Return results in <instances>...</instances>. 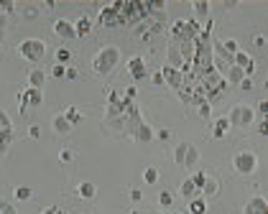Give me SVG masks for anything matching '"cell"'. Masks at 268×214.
Wrapping results in <instances>:
<instances>
[{
    "instance_id": "d590c367",
    "label": "cell",
    "mask_w": 268,
    "mask_h": 214,
    "mask_svg": "<svg viewBox=\"0 0 268 214\" xmlns=\"http://www.w3.org/2000/svg\"><path fill=\"white\" fill-rule=\"evenodd\" d=\"M16 100H18V110H21V115H26V112H28V95H26V90H21Z\"/></svg>"
},
{
    "instance_id": "7bdbcfd3",
    "label": "cell",
    "mask_w": 268,
    "mask_h": 214,
    "mask_svg": "<svg viewBox=\"0 0 268 214\" xmlns=\"http://www.w3.org/2000/svg\"><path fill=\"white\" fill-rule=\"evenodd\" d=\"M38 13H41V11H38V6H26V8H23V18H28V21L36 18Z\"/></svg>"
},
{
    "instance_id": "e575fe53",
    "label": "cell",
    "mask_w": 268,
    "mask_h": 214,
    "mask_svg": "<svg viewBox=\"0 0 268 214\" xmlns=\"http://www.w3.org/2000/svg\"><path fill=\"white\" fill-rule=\"evenodd\" d=\"M54 56H56V64H61V66H64V64H66V61L72 59V51H69V49H61V46H59V49L54 51Z\"/></svg>"
},
{
    "instance_id": "f6af8a7d",
    "label": "cell",
    "mask_w": 268,
    "mask_h": 214,
    "mask_svg": "<svg viewBox=\"0 0 268 214\" xmlns=\"http://www.w3.org/2000/svg\"><path fill=\"white\" fill-rule=\"evenodd\" d=\"M253 46H255V49H265V36H263V33H255V36H253Z\"/></svg>"
},
{
    "instance_id": "ba28073f",
    "label": "cell",
    "mask_w": 268,
    "mask_h": 214,
    "mask_svg": "<svg viewBox=\"0 0 268 214\" xmlns=\"http://www.w3.org/2000/svg\"><path fill=\"white\" fill-rule=\"evenodd\" d=\"M130 138H133L136 143H151V140H153V127H151L146 120H138V122L133 125V130H130Z\"/></svg>"
},
{
    "instance_id": "7dc6e473",
    "label": "cell",
    "mask_w": 268,
    "mask_h": 214,
    "mask_svg": "<svg viewBox=\"0 0 268 214\" xmlns=\"http://www.w3.org/2000/svg\"><path fill=\"white\" fill-rule=\"evenodd\" d=\"M258 115H260L263 120H268V100H260V102H258Z\"/></svg>"
},
{
    "instance_id": "f5cc1de1",
    "label": "cell",
    "mask_w": 268,
    "mask_h": 214,
    "mask_svg": "<svg viewBox=\"0 0 268 214\" xmlns=\"http://www.w3.org/2000/svg\"><path fill=\"white\" fill-rule=\"evenodd\" d=\"M136 95H138V90H136V87H128V90H125V95H123V97H125V100H130V102H133V100H136Z\"/></svg>"
},
{
    "instance_id": "cb8c5ba5",
    "label": "cell",
    "mask_w": 268,
    "mask_h": 214,
    "mask_svg": "<svg viewBox=\"0 0 268 214\" xmlns=\"http://www.w3.org/2000/svg\"><path fill=\"white\" fill-rule=\"evenodd\" d=\"M189 214H207V201L202 196L189 199Z\"/></svg>"
},
{
    "instance_id": "60d3db41",
    "label": "cell",
    "mask_w": 268,
    "mask_h": 214,
    "mask_svg": "<svg viewBox=\"0 0 268 214\" xmlns=\"http://www.w3.org/2000/svg\"><path fill=\"white\" fill-rule=\"evenodd\" d=\"M222 49H225L227 54H233V56H235V54H238V41H235V38H227L225 44H222Z\"/></svg>"
},
{
    "instance_id": "680465c9",
    "label": "cell",
    "mask_w": 268,
    "mask_h": 214,
    "mask_svg": "<svg viewBox=\"0 0 268 214\" xmlns=\"http://www.w3.org/2000/svg\"><path fill=\"white\" fill-rule=\"evenodd\" d=\"M77 77H80V74H77V69H69L66 66V79H77Z\"/></svg>"
},
{
    "instance_id": "f907efd6",
    "label": "cell",
    "mask_w": 268,
    "mask_h": 214,
    "mask_svg": "<svg viewBox=\"0 0 268 214\" xmlns=\"http://www.w3.org/2000/svg\"><path fill=\"white\" fill-rule=\"evenodd\" d=\"M238 87H240L243 92H250V90H253V82H250V77H245V79L238 84Z\"/></svg>"
},
{
    "instance_id": "4dcf8cb0",
    "label": "cell",
    "mask_w": 268,
    "mask_h": 214,
    "mask_svg": "<svg viewBox=\"0 0 268 214\" xmlns=\"http://www.w3.org/2000/svg\"><path fill=\"white\" fill-rule=\"evenodd\" d=\"M13 196H16L18 201H31V199H33V191H31L28 186H16V189H13Z\"/></svg>"
},
{
    "instance_id": "3957f363",
    "label": "cell",
    "mask_w": 268,
    "mask_h": 214,
    "mask_svg": "<svg viewBox=\"0 0 268 214\" xmlns=\"http://www.w3.org/2000/svg\"><path fill=\"white\" fill-rule=\"evenodd\" d=\"M118 61H120V49H118V46H105V49L92 59V69H95V74L105 77V74H110L115 66H118Z\"/></svg>"
},
{
    "instance_id": "7a4b0ae2",
    "label": "cell",
    "mask_w": 268,
    "mask_h": 214,
    "mask_svg": "<svg viewBox=\"0 0 268 214\" xmlns=\"http://www.w3.org/2000/svg\"><path fill=\"white\" fill-rule=\"evenodd\" d=\"M199 31H202V26H199L194 18H189V21L179 18V21H174V26L169 28V36H171V44H181V41H194V38L199 36Z\"/></svg>"
},
{
    "instance_id": "30bf717a",
    "label": "cell",
    "mask_w": 268,
    "mask_h": 214,
    "mask_svg": "<svg viewBox=\"0 0 268 214\" xmlns=\"http://www.w3.org/2000/svg\"><path fill=\"white\" fill-rule=\"evenodd\" d=\"M243 214H268V201H265V196H253V199H248L245 206H243Z\"/></svg>"
},
{
    "instance_id": "5bb4252c",
    "label": "cell",
    "mask_w": 268,
    "mask_h": 214,
    "mask_svg": "<svg viewBox=\"0 0 268 214\" xmlns=\"http://www.w3.org/2000/svg\"><path fill=\"white\" fill-rule=\"evenodd\" d=\"M176 95H179V100L184 102V105H197V95H194V84H181V87L176 90Z\"/></svg>"
},
{
    "instance_id": "7402d4cb",
    "label": "cell",
    "mask_w": 268,
    "mask_h": 214,
    "mask_svg": "<svg viewBox=\"0 0 268 214\" xmlns=\"http://www.w3.org/2000/svg\"><path fill=\"white\" fill-rule=\"evenodd\" d=\"M92 31V21L87 18V16H82L80 21L74 23V33H77V38H82V36H87Z\"/></svg>"
},
{
    "instance_id": "603a6c76",
    "label": "cell",
    "mask_w": 268,
    "mask_h": 214,
    "mask_svg": "<svg viewBox=\"0 0 268 214\" xmlns=\"http://www.w3.org/2000/svg\"><path fill=\"white\" fill-rule=\"evenodd\" d=\"M179 194H181L184 199H194V196L199 194V189H197L194 184H191V179H184V181H181V186H179Z\"/></svg>"
},
{
    "instance_id": "ab89813d",
    "label": "cell",
    "mask_w": 268,
    "mask_h": 214,
    "mask_svg": "<svg viewBox=\"0 0 268 214\" xmlns=\"http://www.w3.org/2000/svg\"><path fill=\"white\" fill-rule=\"evenodd\" d=\"M0 130H13V122L6 115V110H0Z\"/></svg>"
},
{
    "instance_id": "836d02e7",
    "label": "cell",
    "mask_w": 268,
    "mask_h": 214,
    "mask_svg": "<svg viewBox=\"0 0 268 214\" xmlns=\"http://www.w3.org/2000/svg\"><path fill=\"white\" fill-rule=\"evenodd\" d=\"M191 8H194L197 16H207V13H210V3H207V0H194V3H191Z\"/></svg>"
},
{
    "instance_id": "74e56055",
    "label": "cell",
    "mask_w": 268,
    "mask_h": 214,
    "mask_svg": "<svg viewBox=\"0 0 268 214\" xmlns=\"http://www.w3.org/2000/svg\"><path fill=\"white\" fill-rule=\"evenodd\" d=\"M189 179H191V184H194V186H197V189L202 191V184H205V179H207V174H205V171H194V174H191Z\"/></svg>"
},
{
    "instance_id": "83f0119b",
    "label": "cell",
    "mask_w": 268,
    "mask_h": 214,
    "mask_svg": "<svg viewBox=\"0 0 268 214\" xmlns=\"http://www.w3.org/2000/svg\"><path fill=\"white\" fill-rule=\"evenodd\" d=\"M61 115H64L66 120H69V125H72V127H74L77 122H82V112L77 110V107H72V105H69V107H66V110H64Z\"/></svg>"
},
{
    "instance_id": "d4e9b609",
    "label": "cell",
    "mask_w": 268,
    "mask_h": 214,
    "mask_svg": "<svg viewBox=\"0 0 268 214\" xmlns=\"http://www.w3.org/2000/svg\"><path fill=\"white\" fill-rule=\"evenodd\" d=\"M26 95H28V107H41L44 105V92L41 90H26Z\"/></svg>"
},
{
    "instance_id": "2e32d148",
    "label": "cell",
    "mask_w": 268,
    "mask_h": 214,
    "mask_svg": "<svg viewBox=\"0 0 268 214\" xmlns=\"http://www.w3.org/2000/svg\"><path fill=\"white\" fill-rule=\"evenodd\" d=\"M44 82H46V72L44 69H31L28 72V87L31 90H41Z\"/></svg>"
},
{
    "instance_id": "f546056e",
    "label": "cell",
    "mask_w": 268,
    "mask_h": 214,
    "mask_svg": "<svg viewBox=\"0 0 268 214\" xmlns=\"http://www.w3.org/2000/svg\"><path fill=\"white\" fill-rule=\"evenodd\" d=\"M186 148H189V143H176V148H174V163L176 166H184V158H186Z\"/></svg>"
},
{
    "instance_id": "11a10c76",
    "label": "cell",
    "mask_w": 268,
    "mask_h": 214,
    "mask_svg": "<svg viewBox=\"0 0 268 214\" xmlns=\"http://www.w3.org/2000/svg\"><path fill=\"white\" fill-rule=\"evenodd\" d=\"M41 214H66V211H61L59 206H46V209H44Z\"/></svg>"
},
{
    "instance_id": "8d00e7d4",
    "label": "cell",
    "mask_w": 268,
    "mask_h": 214,
    "mask_svg": "<svg viewBox=\"0 0 268 214\" xmlns=\"http://www.w3.org/2000/svg\"><path fill=\"white\" fill-rule=\"evenodd\" d=\"M171 204H174V196H171V191H161V194H159V206H161V209H169Z\"/></svg>"
},
{
    "instance_id": "ffe728a7",
    "label": "cell",
    "mask_w": 268,
    "mask_h": 214,
    "mask_svg": "<svg viewBox=\"0 0 268 214\" xmlns=\"http://www.w3.org/2000/svg\"><path fill=\"white\" fill-rule=\"evenodd\" d=\"M220 186H222V184H220V179L207 176V179H205V184H202V194H205V196H217V194H220Z\"/></svg>"
},
{
    "instance_id": "4316f807",
    "label": "cell",
    "mask_w": 268,
    "mask_h": 214,
    "mask_svg": "<svg viewBox=\"0 0 268 214\" xmlns=\"http://www.w3.org/2000/svg\"><path fill=\"white\" fill-rule=\"evenodd\" d=\"M197 161H199V151L189 143V148H186V158H184V166H186V168H194Z\"/></svg>"
},
{
    "instance_id": "ac0fdd59",
    "label": "cell",
    "mask_w": 268,
    "mask_h": 214,
    "mask_svg": "<svg viewBox=\"0 0 268 214\" xmlns=\"http://www.w3.org/2000/svg\"><path fill=\"white\" fill-rule=\"evenodd\" d=\"M222 77H225V82H227V84H240V82L245 79L243 69H240V66H235V64H233V66H227V72H225Z\"/></svg>"
},
{
    "instance_id": "6da1fadb",
    "label": "cell",
    "mask_w": 268,
    "mask_h": 214,
    "mask_svg": "<svg viewBox=\"0 0 268 214\" xmlns=\"http://www.w3.org/2000/svg\"><path fill=\"white\" fill-rule=\"evenodd\" d=\"M164 23H166V13H161V16H148L146 21H141V23L136 26L133 38H136V41H143V44H151L153 38L161 36V33L166 31Z\"/></svg>"
},
{
    "instance_id": "9f6ffc18",
    "label": "cell",
    "mask_w": 268,
    "mask_h": 214,
    "mask_svg": "<svg viewBox=\"0 0 268 214\" xmlns=\"http://www.w3.org/2000/svg\"><path fill=\"white\" fill-rule=\"evenodd\" d=\"M258 133H260V135H268V120H260V125H258Z\"/></svg>"
},
{
    "instance_id": "5b68a950",
    "label": "cell",
    "mask_w": 268,
    "mask_h": 214,
    "mask_svg": "<svg viewBox=\"0 0 268 214\" xmlns=\"http://www.w3.org/2000/svg\"><path fill=\"white\" fill-rule=\"evenodd\" d=\"M253 120H255V110L248 107V105H235L227 112L230 127H248V125H253Z\"/></svg>"
},
{
    "instance_id": "1f68e13d",
    "label": "cell",
    "mask_w": 268,
    "mask_h": 214,
    "mask_svg": "<svg viewBox=\"0 0 268 214\" xmlns=\"http://www.w3.org/2000/svg\"><path fill=\"white\" fill-rule=\"evenodd\" d=\"M143 181L153 186V184H156V181H159V171H156V168H153V166L143 168Z\"/></svg>"
},
{
    "instance_id": "f1b7e54d",
    "label": "cell",
    "mask_w": 268,
    "mask_h": 214,
    "mask_svg": "<svg viewBox=\"0 0 268 214\" xmlns=\"http://www.w3.org/2000/svg\"><path fill=\"white\" fill-rule=\"evenodd\" d=\"M181 56H179V51H176V44H171L169 46V61H166V66H174V69H181Z\"/></svg>"
},
{
    "instance_id": "f35d334b",
    "label": "cell",
    "mask_w": 268,
    "mask_h": 214,
    "mask_svg": "<svg viewBox=\"0 0 268 214\" xmlns=\"http://www.w3.org/2000/svg\"><path fill=\"white\" fill-rule=\"evenodd\" d=\"M171 138V130L169 127H161V130H153V140H161V143H166Z\"/></svg>"
},
{
    "instance_id": "277c9868",
    "label": "cell",
    "mask_w": 268,
    "mask_h": 214,
    "mask_svg": "<svg viewBox=\"0 0 268 214\" xmlns=\"http://www.w3.org/2000/svg\"><path fill=\"white\" fill-rule=\"evenodd\" d=\"M16 54L21 59L31 61V64H38V61L46 56V44H44L41 38H26V41H21V44H18Z\"/></svg>"
},
{
    "instance_id": "91938a15",
    "label": "cell",
    "mask_w": 268,
    "mask_h": 214,
    "mask_svg": "<svg viewBox=\"0 0 268 214\" xmlns=\"http://www.w3.org/2000/svg\"><path fill=\"white\" fill-rule=\"evenodd\" d=\"M222 6H225V8H235V6H238V0H225Z\"/></svg>"
},
{
    "instance_id": "7c38bea8",
    "label": "cell",
    "mask_w": 268,
    "mask_h": 214,
    "mask_svg": "<svg viewBox=\"0 0 268 214\" xmlns=\"http://www.w3.org/2000/svg\"><path fill=\"white\" fill-rule=\"evenodd\" d=\"M54 33H56L59 38H77V33H74V23H69L66 18H59V21L54 23Z\"/></svg>"
},
{
    "instance_id": "be15d7a7",
    "label": "cell",
    "mask_w": 268,
    "mask_h": 214,
    "mask_svg": "<svg viewBox=\"0 0 268 214\" xmlns=\"http://www.w3.org/2000/svg\"><path fill=\"white\" fill-rule=\"evenodd\" d=\"M161 214H176V211H161Z\"/></svg>"
},
{
    "instance_id": "94428289",
    "label": "cell",
    "mask_w": 268,
    "mask_h": 214,
    "mask_svg": "<svg viewBox=\"0 0 268 214\" xmlns=\"http://www.w3.org/2000/svg\"><path fill=\"white\" fill-rule=\"evenodd\" d=\"M3 28H6V16L0 13V31H3Z\"/></svg>"
},
{
    "instance_id": "484cf974",
    "label": "cell",
    "mask_w": 268,
    "mask_h": 214,
    "mask_svg": "<svg viewBox=\"0 0 268 214\" xmlns=\"http://www.w3.org/2000/svg\"><path fill=\"white\" fill-rule=\"evenodd\" d=\"M13 143V130H0V156H6Z\"/></svg>"
},
{
    "instance_id": "d6986e66",
    "label": "cell",
    "mask_w": 268,
    "mask_h": 214,
    "mask_svg": "<svg viewBox=\"0 0 268 214\" xmlns=\"http://www.w3.org/2000/svg\"><path fill=\"white\" fill-rule=\"evenodd\" d=\"M51 127H54V133H59V135H69L72 133V125H69V120L64 115H56L51 120Z\"/></svg>"
},
{
    "instance_id": "6125c7cd",
    "label": "cell",
    "mask_w": 268,
    "mask_h": 214,
    "mask_svg": "<svg viewBox=\"0 0 268 214\" xmlns=\"http://www.w3.org/2000/svg\"><path fill=\"white\" fill-rule=\"evenodd\" d=\"M3 41H6V36H3V31H0V49H3Z\"/></svg>"
},
{
    "instance_id": "52a82bcc",
    "label": "cell",
    "mask_w": 268,
    "mask_h": 214,
    "mask_svg": "<svg viewBox=\"0 0 268 214\" xmlns=\"http://www.w3.org/2000/svg\"><path fill=\"white\" fill-rule=\"evenodd\" d=\"M97 18H100V23H102L105 28H118V26H120V18H118V3L100 6Z\"/></svg>"
},
{
    "instance_id": "d6a6232c",
    "label": "cell",
    "mask_w": 268,
    "mask_h": 214,
    "mask_svg": "<svg viewBox=\"0 0 268 214\" xmlns=\"http://www.w3.org/2000/svg\"><path fill=\"white\" fill-rule=\"evenodd\" d=\"M210 112H212V105H210L207 100H202V102H197V115H199L202 120H210Z\"/></svg>"
},
{
    "instance_id": "681fc988",
    "label": "cell",
    "mask_w": 268,
    "mask_h": 214,
    "mask_svg": "<svg viewBox=\"0 0 268 214\" xmlns=\"http://www.w3.org/2000/svg\"><path fill=\"white\" fill-rule=\"evenodd\" d=\"M0 214H16L13 204H8V201H3V199H0Z\"/></svg>"
},
{
    "instance_id": "9c48e42d",
    "label": "cell",
    "mask_w": 268,
    "mask_h": 214,
    "mask_svg": "<svg viewBox=\"0 0 268 214\" xmlns=\"http://www.w3.org/2000/svg\"><path fill=\"white\" fill-rule=\"evenodd\" d=\"M159 72H161V77H164V84H169L171 90H179L181 84H184V77H181V72H179V69H174V66H166V64H164Z\"/></svg>"
},
{
    "instance_id": "b9f144b4",
    "label": "cell",
    "mask_w": 268,
    "mask_h": 214,
    "mask_svg": "<svg viewBox=\"0 0 268 214\" xmlns=\"http://www.w3.org/2000/svg\"><path fill=\"white\" fill-rule=\"evenodd\" d=\"M59 161H61V163H72V161H74V151H72V148L59 151Z\"/></svg>"
},
{
    "instance_id": "db71d44e",
    "label": "cell",
    "mask_w": 268,
    "mask_h": 214,
    "mask_svg": "<svg viewBox=\"0 0 268 214\" xmlns=\"http://www.w3.org/2000/svg\"><path fill=\"white\" fill-rule=\"evenodd\" d=\"M130 199H133V201H141V199H143V191H141V189H130Z\"/></svg>"
},
{
    "instance_id": "4fadbf2b",
    "label": "cell",
    "mask_w": 268,
    "mask_h": 214,
    "mask_svg": "<svg viewBox=\"0 0 268 214\" xmlns=\"http://www.w3.org/2000/svg\"><path fill=\"white\" fill-rule=\"evenodd\" d=\"M128 72H130V77L138 82V79H143L148 72H146V61H143V56H133L130 61H128Z\"/></svg>"
},
{
    "instance_id": "9a60e30c",
    "label": "cell",
    "mask_w": 268,
    "mask_h": 214,
    "mask_svg": "<svg viewBox=\"0 0 268 214\" xmlns=\"http://www.w3.org/2000/svg\"><path fill=\"white\" fill-rule=\"evenodd\" d=\"M176 51L184 64H191V59H194V41H181V44H176Z\"/></svg>"
},
{
    "instance_id": "8992f818",
    "label": "cell",
    "mask_w": 268,
    "mask_h": 214,
    "mask_svg": "<svg viewBox=\"0 0 268 214\" xmlns=\"http://www.w3.org/2000/svg\"><path fill=\"white\" fill-rule=\"evenodd\" d=\"M233 168L238 171V174H243V176H250L258 168V156L253 151H238L233 156Z\"/></svg>"
},
{
    "instance_id": "c3c4849f",
    "label": "cell",
    "mask_w": 268,
    "mask_h": 214,
    "mask_svg": "<svg viewBox=\"0 0 268 214\" xmlns=\"http://www.w3.org/2000/svg\"><path fill=\"white\" fill-rule=\"evenodd\" d=\"M28 138H31V140H38V138H41V127L31 125V127H28Z\"/></svg>"
},
{
    "instance_id": "8fae6325",
    "label": "cell",
    "mask_w": 268,
    "mask_h": 214,
    "mask_svg": "<svg viewBox=\"0 0 268 214\" xmlns=\"http://www.w3.org/2000/svg\"><path fill=\"white\" fill-rule=\"evenodd\" d=\"M233 64H235V66H240L245 77H250V74L255 72V61H253V56H250V54H245V51H238V54L233 56Z\"/></svg>"
},
{
    "instance_id": "e0dca14e",
    "label": "cell",
    "mask_w": 268,
    "mask_h": 214,
    "mask_svg": "<svg viewBox=\"0 0 268 214\" xmlns=\"http://www.w3.org/2000/svg\"><path fill=\"white\" fill-rule=\"evenodd\" d=\"M227 133H230V122H227V117H217L215 125H212V138H215V140H222Z\"/></svg>"
},
{
    "instance_id": "bcb514c9",
    "label": "cell",
    "mask_w": 268,
    "mask_h": 214,
    "mask_svg": "<svg viewBox=\"0 0 268 214\" xmlns=\"http://www.w3.org/2000/svg\"><path fill=\"white\" fill-rule=\"evenodd\" d=\"M51 77H54V79H61V77H66V66H61V64H56V66L51 69Z\"/></svg>"
},
{
    "instance_id": "6f0895ef",
    "label": "cell",
    "mask_w": 268,
    "mask_h": 214,
    "mask_svg": "<svg viewBox=\"0 0 268 214\" xmlns=\"http://www.w3.org/2000/svg\"><path fill=\"white\" fill-rule=\"evenodd\" d=\"M41 8H44V13H49V11H54V8H56V3H54V0H46V3H44Z\"/></svg>"
},
{
    "instance_id": "816d5d0a",
    "label": "cell",
    "mask_w": 268,
    "mask_h": 214,
    "mask_svg": "<svg viewBox=\"0 0 268 214\" xmlns=\"http://www.w3.org/2000/svg\"><path fill=\"white\" fill-rule=\"evenodd\" d=\"M151 82H153V84H156V87H161V84H164V77H161V72H153Z\"/></svg>"
},
{
    "instance_id": "44dd1931",
    "label": "cell",
    "mask_w": 268,
    "mask_h": 214,
    "mask_svg": "<svg viewBox=\"0 0 268 214\" xmlns=\"http://www.w3.org/2000/svg\"><path fill=\"white\" fill-rule=\"evenodd\" d=\"M77 196L80 199H95L97 196V186L92 181H82L80 186H77Z\"/></svg>"
},
{
    "instance_id": "ee69618b",
    "label": "cell",
    "mask_w": 268,
    "mask_h": 214,
    "mask_svg": "<svg viewBox=\"0 0 268 214\" xmlns=\"http://www.w3.org/2000/svg\"><path fill=\"white\" fill-rule=\"evenodd\" d=\"M13 11H16V3H11V0H3V3H0V13H3V16H8Z\"/></svg>"
}]
</instances>
